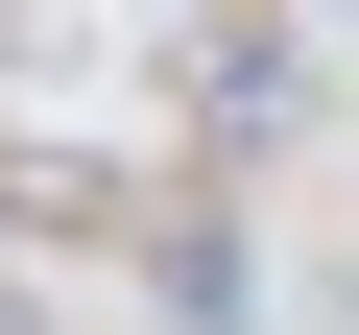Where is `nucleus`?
I'll list each match as a JSON object with an SVG mask.
<instances>
[{
    "instance_id": "f257e3e1",
    "label": "nucleus",
    "mask_w": 359,
    "mask_h": 335,
    "mask_svg": "<svg viewBox=\"0 0 359 335\" xmlns=\"http://www.w3.org/2000/svg\"><path fill=\"white\" fill-rule=\"evenodd\" d=\"M287 335H359V240H335V264H287Z\"/></svg>"
},
{
    "instance_id": "f03ea898",
    "label": "nucleus",
    "mask_w": 359,
    "mask_h": 335,
    "mask_svg": "<svg viewBox=\"0 0 359 335\" xmlns=\"http://www.w3.org/2000/svg\"><path fill=\"white\" fill-rule=\"evenodd\" d=\"M0 335H72V311H48V264H0Z\"/></svg>"
}]
</instances>
